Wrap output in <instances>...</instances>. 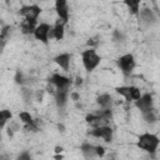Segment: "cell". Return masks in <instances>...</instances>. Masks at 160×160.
Masks as SVG:
<instances>
[{"mask_svg": "<svg viewBox=\"0 0 160 160\" xmlns=\"http://www.w3.org/2000/svg\"><path fill=\"white\" fill-rule=\"evenodd\" d=\"M10 32H11V26H9V25H5L0 30V49H2L5 46V44L8 42V40L10 38Z\"/></svg>", "mask_w": 160, "mask_h": 160, "instance_id": "18", "label": "cell"}, {"mask_svg": "<svg viewBox=\"0 0 160 160\" xmlns=\"http://www.w3.org/2000/svg\"><path fill=\"white\" fill-rule=\"evenodd\" d=\"M61 151H62V148H61V146H55V152L59 154V152H61Z\"/></svg>", "mask_w": 160, "mask_h": 160, "instance_id": "31", "label": "cell"}, {"mask_svg": "<svg viewBox=\"0 0 160 160\" xmlns=\"http://www.w3.org/2000/svg\"><path fill=\"white\" fill-rule=\"evenodd\" d=\"M81 154L85 159H92V158H98L96 156V145H92L90 142H84L80 146Z\"/></svg>", "mask_w": 160, "mask_h": 160, "instance_id": "14", "label": "cell"}, {"mask_svg": "<svg viewBox=\"0 0 160 160\" xmlns=\"http://www.w3.org/2000/svg\"><path fill=\"white\" fill-rule=\"evenodd\" d=\"M19 119H20V121H21L24 125H28V124H32V122H34V119H32L31 114L28 112V111H21V112L19 114Z\"/></svg>", "mask_w": 160, "mask_h": 160, "instance_id": "20", "label": "cell"}, {"mask_svg": "<svg viewBox=\"0 0 160 160\" xmlns=\"http://www.w3.org/2000/svg\"><path fill=\"white\" fill-rule=\"evenodd\" d=\"M81 84H82V79L78 76V78H76V81H75V85H76V86H79V85H81Z\"/></svg>", "mask_w": 160, "mask_h": 160, "instance_id": "30", "label": "cell"}, {"mask_svg": "<svg viewBox=\"0 0 160 160\" xmlns=\"http://www.w3.org/2000/svg\"><path fill=\"white\" fill-rule=\"evenodd\" d=\"M115 90H116V92H118L119 95H121L126 101H129V102L131 101V100H130V95H129V86H118Z\"/></svg>", "mask_w": 160, "mask_h": 160, "instance_id": "22", "label": "cell"}, {"mask_svg": "<svg viewBox=\"0 0 160 160\" xmlns=\"http://www.w3.org/2000/svg\"><path fill=\"white\" fill-rule=\"evenodd\" d=\"M135 106L140 110L141 115L142 114H146V112H150V111H154V100H152V95L146 92V94H141V96L135 100Z\"/></svg>", "mask_w": 160, "mask_h": 160, "instance_id": "5", "label": "cell"}, {"mask_svg": "<svg viewBox=\"0 0 160 160\" xmlns=\"http://www.w3.org/2000/svg\"><path fill=\"white\" fill-rule=\"evenodd\" d=\"M18 159H19V160H30V159H31V155H30V152H28V151H22L21 154H19Z\"/></svg>", "mask_w": 160, "mask_h": 160, "instance_id": "27", "label": "cell"}, {"mask_svg": "<svg viewBox=\"0 0 160 160\" xmlns=\"http://www.w3.org/2000/svg\"><path fill=\"white\" fill-rule=\"evenodd\" d=\"M124 4L128 8V10L130 11V14H132V15H138L139 14L141 0H124Z\"/></svg>", "mask_w": 160, "mask_h": 160, "instance_id": "16", "label": "cell"}, {"mask_svg": "<svg viewBox=\"0 0 160 160\" xmlns=\"http://www.w3.org/2000/svg\"><path fill=\"white\" fill-rule=\"evenodd\" d=\"M105 155V148L101 145H96V156L98 158H102Z\"/></svg>", "mask_w": 160, "mask_h": 160, "instance_id": "26", "label": "cell"}, {"mask_svg": "<svg viewBox=\"0 0 160 160\" xmlns=\"http://www.w3.org/2000/svg\"><path fill=\"white\" fill-rule=\"evenodd\" d=\"M15 82H16V84H20V85L24 84V75H22L21 71H16V75H15Z\"/></svg>", "mask_w": 160, "mask_h": 160, "instance_id": "25", "label": "cell"}, {"mask_svg": "<svg viewBox=\"0 0 160 160\" xmlns=\"http://www.w3.org/2000/svg\"><path fill=\"white\" fill-rule=\"evenodd\" d=\"M21 95H22V98H24V100L26 102H29V100H31V98H32V92L28 88H22L21 89Z\"/></svg>", "mask_w": 160, "mask_h": 160, "instance_id": "24", "label": "cell"}, {"mask_svg": "<svg viewBox=\"0 0 160 160\" xmlns=\"http://www.w3.org/2000/svg\"><path fill=\"white\" fill-rule=\"evenodd\" d=\"M50 29H51L50 24H48V22H40L39 25H36V28H35L32 35H34V38H35L36 40H39V41H41L42 44L48 45Z\"/></svg>", "mask_w": 160, "mask_h": 160, "instance_id": "7", "label": "cell"}, {"mask_svg": "<svg viewBox=\"0 0 160 160\" xmlns=\"http://www.w3.org/2000/svg\"><path fill=\"white\" fill-rule=\"evenodd\" d=\"M96 104L101 108V109H111V105H112V98L110 94L105 92V94H101L96 98Z\"/></svg>", "mask_w": 160, "mask_h": 160, "instance_id": "15", "label": "cell"}, {"mask_svg": "<svg viewBox=\"0 0 160 160\" xmlns=\"http://www.w3.org/2000/svg\"><path fill=\"white\" fill-rule=\"evenodd\" d=\"M38 21H29V20H22V22H21V25H20V28H21V32L22 34H32L34 32V30H35V28H36V24Z\"/></svg>", "mask_w": 160, "mask_h": 160, "instance_id": "17", "label": "cell"}, {"mask_svg": "<svg viewBox=\"0 0 160 160\" xmlns=\"http://www.w3.org/2000/svg\"><path fill=\"white\" fill-rule=\"evenodd\" d=\"M62 158V155H55V159H61Z\"/></svg>", "mask_w": 160, "mask_h": 160, "instance_id": "32", "label": "cell"}, {"mask_svg": "<svg viewBox=\"0 0 160 160\" xmlns=\"http://www.w3.org/2000/svg\"><path fill=\"white\" fill-rule=\"evenodd\" d=\"M101 61V56L95 51V49L90 48V49H86L81 52V62H82V66L84 69L88 71V72H91L94 71L99 64Z\"/></svg>", "mask_w": 160, "mask_h": 160, "instance_id": "2", "label": "cell"}, {"mask_svg": "<svg viewBox=\"0 0 160 160\" xmlns=\"http://www.w3.org/2000/svg\"><path fill=\"white\" fill-rule=\"evenodd\" d=\"M152 1H154V0H152Z\"/></svg>", "mask_w": 160, "mask_h": 160, "instance_id": "34", "label": "cell"}, {"mask_svg": "<svg viewBox=\"0 0 160 160\" xmlns=\"http://www.w3.org/2000/svg\"><path fill=\"white\" fill-rule=\"evenodd\" d=\"M89 134L96 139H102L105 142H111L112 141V135H114V130L110 125L104 124V125H99V126H94L91 128V130L89 131Z\"/></svg>", "mask_w": 160, "mask_h": 160, "instance_id": "4", "label": "cell"}, {"mask_svg": "<svg viewBox=\"0 0 160 160\" xmlns=\"http://www.w3.org/2000/svg\"><path fill=\"white\" fill-rule=\"evenodd\" d=\"M69 96H70V99H71L72 101H79V100H80V94H79V92H76V91L70 92V94H69Z\"/></svg>", "mask_w": 160, "mask_h": 160, "instance_id": "29", "label": "cell"}, {"mask_svg": "<svg viewBox=\"0 0 160 160\" xmlns=\"http://www.w3.org/2000/svg\"><path fill=\"white\" fill-rule=\"evenodd\" d=\"M138 15L140 16L141 21L148 26H152L154 24H156V15L154 14V11L151 9H148V8L141 9V10H139Z\"/></svg>", "mask_w": 160, "mask_h": 160, "instance_id": "10", "label": "cell"}, {"mask_svg": "<svg viewBox=\"0 0 160 160\" xmlns=\"http://www.w3.org/2000/svg\"><path fill=\"white\" fill-rule=\"evenodd\" d=\"M55 11L62 22L69 21V4L68 0H55Z\"/></svg>", "mask_w": 160, "mask_h": 160, "instance_id": "9", "label": "cell"}, {"mask_svg": "<svg viewBox=\"0 0 160 160\" xmlns=\"http://www.w3.org/2000/svg\"><path fill=\"white\" fill-rule=\"evenodd\" d=\"M69 89H55L54 91V98H55V102L58 105L59 109L65 108L68 99H69Z\"/></svg>", "mask_w": 160, "mask_h": 160, "instance_id": "11", "label": "cell"}, {"mask_svg": "<svg viewBox=\"0 0 160 160\" xmlns=\"http://www.w3.org/2000/svg\"><path fill=\"white\" fill-rule=\"evenodd\" d=\"M114 40L115 41H124V35L119 30H115L114 31Z\"/></svg>", "mask_w": 160, "mask_h": 160, "instance_id": "28", "label": "cell"}, {"mask_svg": "<svg viewBox=\"0 0 160 160\" xmlns=\"http://www.w3.org/2000/svg\"><path fill=\"white\" fill-rule=\"evenodd\" d=\"M49 82L51 85H54L55 89H69L70 85L72 84V81L69 78H66L61 74H52L49 78Z\"/></svg>", "mask_w": 160, "mask_h": 160, "instance_id": "8", "label": "cell"}, {"mask_svg": "<svg viewBox=\"0 0 160 160\" xmlns=\"http://www.w3.org/2000/svg\"><path fill=\"white\" fill-rule=\"evenodd\" d=\"M70 61H71V55L69 52H61L54 58V62L60 66L64 71H69L70 69Z\"/></svg>", "mask_w": 160, "mask_h": 160, "instance_id": "13", "label": "cell"}, {"mask_svg": "<svg viewBox=\"0 0 160 160\" xmlns=\"http://www.w3.org/2000/svg\"><path fill=\"white\" fill-rule=\"evenodd\" d=\"M118 66L120 69V71L125 75V76H129L131 75V72L134 71L135 66H136V61H135V58L132 54H124L121 56H119L118 59Z\"/></svg>", "mask_w": 160, "mask_h": 160, "instance_id": "3", "label": "cell"}, {"mask_svg": "<svg viewBox=\"0 0 160 160\" xmlns=\"http://www.w3.org/2000/svg\"><path fill=\"white\" fill-rule=\"evenodd\" d=\"M19 14L25 19V20H29V21H38V18L39 15L41 14V8L39 5H26V6H22L19 11Z\"/></svg>", "mask_w": 160, "mask_h": 160, "instance_id": "6", "label": "cell"}, {"mask_svg": "<svg viewBox=\"0 0 160 160\" xmlns=\"http://www.w3.org/2000/svg\"><path fill=\"white\" fill-rule=\"evenodd\" d=\"M12 119V112L8 109H2L0 110V130L5 128V125L8 124L9 120Z\"/></svg>", "mask_w": 160, "mask_h": 160, "instance_id": "19", "label": "cell"}, {"mask_svg": "<svg viewBox=\"0 0 160 160\" xmlns=\"http://www.w3.org/2000/svg\"><path fill=\"white\" fill-rule=\"evenodd\" d=\"M136 146L146 152L150 154H155V151L158 150L159 146V138L155 134L151 132H144L138 138V142Z\"/></svg>", "mask_w": 160, "mask_h": 160, "instance_id": "1", "label": "cell"}, {"mask_svg": "<svg viewBox=\"0 0 160 160\" xmlns=\"http://www.w3.org/2000/svg\"><path fill=\"white\" fill-rule=\"evenodd\" d=\"M129 95H130V100L131 101H135V100H138L141 96V91H140L139 88L130 85L129 86Z\"/></svg>", "mask_w": 160, "mask_h": 160, "instance_id": "21", "label": "cell"}, {"mask_svg": "<svg viewBox=\"0 0 160 160\" xmlns=\"http://www.w3.org/2000/svg\"><path fill=\"white\" fill-rule=\"evenodd\" d=\"M65 34V22H62L61 20H59L55 26H52L49 31V40L50 39H55V40H62Z\"/></svg>", "mask_w": 160, "mask_h": 160, "instance_id": "12", "label": "cell"}, {"mask_svg": "<svg viewBox=\"0 0 160 160\" xmlns=\"http://www.w3.org/2000/svg\"><path fill=\"white\" fill-rule=\"evenodd\" d=\"M142 118H144V120L146 121V122H149V124H152V122H155L156 121V114H155V110L154 111H150V112H146V114H142Z\"/></svg>", "mask_w": 160, "mask_h": 160, "instance_id": "23", "label": "cell"}, {"mask_svg": "<svg viewBox=\"0 0 160 160\" xmlns=\"http://www.w3.org/2000/svg\"><path fill=\"white\" fill-rule=\"evenodd\" d=\"M5 1H6V4H9V0H5Z\"/></svg>", "mask_w": 160, "mask_h": 160, "instance_id": "33", "label": "cell"}]
</instances>
